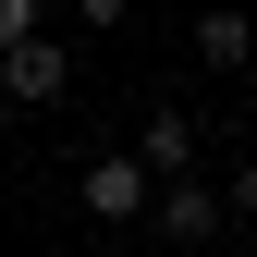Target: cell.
<instances>
[{
    "instance_id": "cell-9",
    "label": "cell",
    "mask_w": 257,
    "mask_h": 257,
    "mask_svg": "<svg viewBox=\"0 0 257 257\" xmlns=\"http://www.w3.org/2000/svg\"><path fill=\"white\" fill-rule=\"evenodd\" d=\"M0 135H13V98H0Z\"/></svg>"
},
{
    "instance_id": "cell-3",
    "label": "cell",
    "mask_w": 257,
    "mask_h": 257,
    "mask_svg": "<svg viewBox=\"0 0 257 257\" xmlns=\"http://www.w3.org/2000/svg\"><path fill=\"white\" fill-rule=\"evenodd\" d=\"M147 196H159V172H147L135 147H122V159H86V208H98V220H135Z\"/></svg>"
},
{
    "instance_id": "cell-6",
    "label": "cell",
    "mask_w": 257,
    "mask_h": 257,
    "mask_svg": "<svg viewBox=\"0 0 257 257\" xmlns=\"http://www.w3.org/2000/svg\"><path fill=\"white\" fill-rule=\"evenodd\" d=\"M25 25H37V0H0V49H13V37H25Z\"/></svg>"
},
{
    "instance_id": "cell-1",
    "label": "cell",
    "mask_w": 257,
    "mask_h": 257,
    "mask_svg": "<svg viewBox=\"0 0 257 257\" xmlns=\"http://www.w3.org/2000/svg\"><path fill=\"white\" fill-rule=\"evenodd\" d=\"M61 86H74V49H61L49 25H25V37L0 49V98H13V110H49Z\"/></svg>"
},
{
    "instance_id": "cell-4",
    "label": "cell",
    "mask_w": 257,
    "mask_h": 257,
    "mask_svg": "<svg viewBox=\"0 0 257 257\" xmlns=\"http://www.w3.org/2000/svg\"><path fill=\"white\" fill-rule=\"evenodd\" d=\"M135 159H147L159 184H172V172H196V122H184V110H147V122H135Z\"/></svg>"
},
{
    "instance_id": "cell-7",
    "label": "cell",
    "mask_w": 257,
    "mask_h": 257,
    "mask_svg": "<svg viewBox=\"0 0 257 257\" xmlns=\"http://www.w3.org/2000/svg\"><path fill=\"white\" fill-rule=\"evenodd\" d=\"M233 208H245V220H257V159H245V172H233Z\"/></svg>"
},
{
    "instance_id": "cell-5",
    "label": "cell",
    "mask_w": 257,
    "mask_h": 257,
    "mask_svg": "<svg viewBox=\"0 0 257 257\" xmlns=\"http://www.w3.org/2000/svg\"><path fill=\"white\" fill-rule=\"evenodd\" d=\"M196 61H208V74H245V61H257V25L245 13H196Z\"/></svg>"
},
{
    "instance_id": "cell-2",
    "label": "cell",
    "mask_w": 257,
    "mask_h": 257,
    "mask_svg": "<svg viewBox=\"0 0 257 257\" xmlns=\"http://www.w3.org/2000/svg\"><path fill=\"white\" fill-rule=\"evenodd\" d=\"M220 208H233V196H208L196 172H172V184H159V196H147V220H159V233H172V245H208V233H220Z\"/></svg>"
},
{
    "instance_id": "cell-8",
    "label": "cell",
    "mask_w": 257,
    "mask_h": 257,
    "mask_svg": "<svg viewBox=\"0 0 257 257\" xmlns=\"http://www.w3.org/2000/svg\"><path fill=\"white\" fill-rule=\"evenodd\" d=\"M74 13H86V25H122V0H74Z\"/></svg>"
}]
</instances>
